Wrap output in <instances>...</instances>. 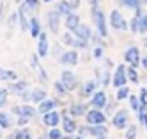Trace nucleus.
Listing matches in <instances>:
<instances>
[{"label":"nucleus","instance_id":"obj_1","mask_svg":"<svg viewBox=\"0 0 147 139\" xmlns=\"http://www.w3.org/2000/svg\"><path fill=\"white\" fill-rule=\"evenodd\" d=\"M125 60H127L132 67H137L139 62H140V52H139V48H135V46L128 48L127 53H125Z\"/></svg>","mask_w":147,"mask_h":139},{"label":"nucleus","instance_id":"obj_2","mask_svg":"<svg viewBox=\"0 0 147 139\" xmlns=\"http://www.w3.org/2000/svg\"><path fill=\"white\" fill-rule=\"evenodd\" d=\"M111 26L115 29H127V22H125L123 16L118 10H113L111 12Z\"/></svg>","mask_w":147,"mask_h":139},{"label":"nucleus","instance_id":"obj_3","mask_svg":"<svg viewBox=\"0 0 147 139\" xmlns=\"http://www.w3.org/2000/svg\"><path fill=\"white\" fill-rule=\"evenodd\" d=\"M92 16H94V21H96V24H98V29H99V33L103 36H106V22H105V16H103V12L101 10H98V9H94V12H92Z\"/></svg>","mask_w":147,"mask_h":139},{"label":"nucleus","instance_id":"obj_4","mask_svg":"<svg viewBox=\"0 0 147 139\" xmlns=\"http://www.w3.org/2000/svg\"><path fill=\"white\" fill-rule=\"evenodd\" d=\"M125 82H127V74H125V67L123 65H120L116 72H115V77H113V84L116 86V88H121V86H125Z\"/></svg>","mask_w":147,"mask_h":139},{"label":"nucleus","instance_id":"obj_5","mask_svg":"<svg viewBox=\"0 0 147 139\" xmlns=\"http://www.w3.org/2000/svg\"><path fill=\"white\" fill-rule=\"evenodd\" d=\"M127 124H128V113L127 112H118L116 115H115V119H113V125L116 127V129H123V127H127Z\"/></svg>","mask_w":147,"mask_h":139},{"label":"nucleus","instance_id":"obj_6","mask_svg":"<svg viewBox=\"0 0 147 139\" xmlns=\"http://www.w3.org/2000/svg\"><path fill=\"white\" fill-rule=\"evenodd\" d=\"M62 81H63L67 89H75L77 88V79H75V76L72 72H63L62 74Z\"/></svg>","mask_w":147,"mask_h":139},{"label":"nucleus","instance_id":"obj_7","mask_svg":"<svg viewBox=\"0 0 147 139\" xmlns=\"http://www.w3.org/2000/svg\"><path fill=\"white\" fill-rule=\"evenodd\" d=\"M87 122H89V124H94V125H99V124L105 122V115H103L101 112L92 110V112L87 113Z\"/></svg>","mask_w":147,"mask_h":139},{"label":"nucleus","instance_id":"obj_8","mask_svg":"<svg viewBox=\"0 0 147 139\" xmlns=\"http://www.w3.org/2000/svg\"><path fill=\"white\" fill-rule=\"evenodd\" d=\"M74 31H75V35L79 36L80 40H86V41H87V40L91 38V31H89V28H87V26H84V24L77 26V28H75Z\"/></svg>","mask_w":147,"mask_h":139},{"label":"nucleus","instance_id":"obj_9","mask_svg":"<svg viewBox=\"0 0 147 139\" xmlns=\"http://www.w3.org/2000/svg\"><path fill=\"white\" fill-rule=\"evenodd\" d=\"M48 24H50V29L53 33L58 31V14L57 12H50L48 14Z\"/></svg>","mask_w":147,"mask_h":139},{"label":"nucleus","instance_id":"obj_10","mask_svg":"<svg viewBox=\"0 0 147 139\" xmlns=\"http://www.w3.org/2000/svg\"><path fill=\"white\" fill-rule=\"evenodd\" d=\"M92 105H94L96 108L105 106V105H106V96H105V93H96L94 98H92Z\"/></svg>","mask_w":147,"mask_h":139},{"label":"nucleus","instance_id":"obj_11","mask_svg":"<svg viewBox=\"0 0 147 139\" xmlns=\"http://www.w3.org/2000/svg\"><path fill=\"white\" fill-rule=\"evenodd\" d=\"M38 52H39V55L43 57V55H46V52H48V41H46V36L39 35V46H38Z\"/></svg>","mask_w":147,"mask_h":139},{"label":"nucleus","instance_id":"obj_12","mask_svg":"<svg viewBox=\"0 0 147 139\" xmlns=\"http://www.w3.org/2000/svg\"><path fill=\"white\" fill-rule=\"evenodd\" d=\"M77 26H79V17L74 16V14H69L67 16V28L69 29H75Z\"/></svg>","mask_w":147,"mask_h":139},{"label":"nucleus","instance_id":"obj_13","mask_svg":"<svg viewBox=\"0 0 147 139\" xmlns=\"http://www.w3.org/2000/svg\"><path fill=\"white\" fill-rule=\"evenodd\" d=\"M45 124L46 125H57L58 124V113H48L46 117H45Z\"/></svg>","mask_w":147,"mask_h":139},{"label":"nucleus","instance_id":"obj_14","mask_svg":"<svg viewBox=\"0 0 147 139\" xmlns=\"http://www.w3.org/2000/svg\"><path fill=\"white\" fill-rule=\"evenodd\" d=\"M62 62H65V64H75L77 62V53L75 52H69V53H65L63 57H62Z\"/></svg>","mask_w":147,"mask_h":139},{"label":"nucleus","instance_id":"obj_15","mask_svg":"<svg viewBox=\"0 0 147 139\" xmlns=\"http://www.w3.org/2000/svg\"><path fill=\"white\" fill-rule=\"evenodd\" d=\"M82 132H91V134H94V136H105L108 131H106L105 127H94V129H82Z\"/></svg>","mask_w":147,"mask_h":139},{"label":"nucleus","instance_id":"obj_16","mask_svg":"<svg viewBox=\"0 0 147 139\" xmlns=\"http://www.w3.org/2000/svg\"><path fill=\"white\" fill-rule=\"evenodd\" d=\"M139 33H147V14L139 16Z\"/></svg>","mask_w":147,"mask_h":139},{"label":"nucleus","instance_id":"obj_17","mask_svg":"<svg viewBox=\"0 0 147 139\" xmlns=\"http://www.w3.org/2000/svg\"><path fill=\"white\" fill-rule=\"evenodd\" d=\"M16 112H19V113H21L22 117H33V115L36 113V112H34V110H33L31 106H22V108H17Z\"/></svg>","mask_w":147,"mask_h":139},{"label":"nucleus","instance_id":"obj_18","mask_svg":"<svg viewBox=\"0 0 147 139\" xmlns=\"http://www.w3.org/2000/svg\"><path fill=\"white\" fill-rule=\"evenodd\" d=\"M120 2H121L125 7H130V9H135V10L140 9V2H139V0H120Z\"/></svg>","mask_w":147,"mask_h":139},{"label":"nucleus","instance_id":"obj_19","mask_svg":"<svg viewBox=\"0 0 147 139\" xmlns=\"http://www.w3.org/2000/svg\"><path fill=\"white\" fill-rule=\"evenodd\" d=\"M0 79H3V81H14L16 79V74L14 72H9V70H3V69H0Z\"/></svg>","mask_w":147,"mask_h":139},{"label":"nucleus","instance_id":"obj_20","mask_svg":"<svg viewBox=\"0 0 147 139\" xmlns=\"http://www.w3.org/2000/svg\"><path fill=\"white\" fill-rule=\"evenodd\" d=\"M70 3H67V2H60V5H58V10H60V14H65V16H69V12H70Z\"/></svg>","mask_w":147,"mask_h":139},{"label":"nucleus","instance_id":"obj_21","mask_svg":"<svg viewBox=\"0 0 147 139\" xmlns=\"http://www.w3.org/2000/svg\"><path fill=\"white\" fill-rule=\"evenodd\" d=\"M128 93H130V91H128V88L121 86V88H120V91H118V95H116V98H118V100H125V98L128 96Z\"/></svg>","mask_w":147,"mask_h":139},{"label":"nucleus","instance_id":"obj_22","mask_svg":"<svg viewBox=\"0 0 147 139\" xmlns=\"http://www.w3.org/2000/svg\"><path fill=\"white\" fill-rule=\"evenodd\" d=\"M63 129H65L67 132H72L74 129H75V124H74V120H70V119H65V122H63Z\"/></svg>","mask_w":147,"mask_h":139},{"label":"nucleus","instance_id":"obj_23","mask_svg":"<svg viewBox=\"0 0 147 139\" xmlns=\"http://www.w3.org/2000/svg\"><path fill=\"white\" fill-rule=\"evenodd\" d=\"M53 106H55L53 102H45V103L39 105V112H48V110H51Z\"/></svg>","mask_w":147,"mask_h":139},{"label":"nucleus","instance_id":"obj_24","mask_svg":"<svg viewBox=\"0 0 147 139\" xmlns=\"http://www.w3.org/2000/svg\"><path fill=\"white\" fill-rule=\"evenodd\" d=\"M84 112H86V106H84V105H75V106H72L74 115H82Z\"/></svg>","mask_w":147,"mask_h":139},{"label":"nucleus","instance_id":"obj_25","mask_svg":"<svg viewBox=\"0 0 147 139\" xmlns=\"http://www.w3.org/2000/svg\"><path fill=\"white\" fill-rule=\"evenodd\" d=\"M125 136H127V139H135V136H137V129H135V125H130Z\"/></svg>","mask_w":147,"mask_h":139},{"label":"nucleus","instance_id":"obj_26","mask_svg":"<svg viewBox=\"0 0 147 139\" xmlns=\"http://www.w3.org/2000/svg\"><path fill=\"white\" fill-rule=\"evenodd\" d=\"M130 29H132L134 33H139V16L132 19V22H130Z\"/></svg>","mask_w":147,"mask_h":139},{"label":"nucleus","instance_id":"obj_27","mask_svg":"<svg viewBox=\"0 0 147 139\" xmlns=\"http://www.w3.org/2000/svg\"><path fill=\"white\" fill-rule=\"evenodd\" d=\"M31 28H33V36L39 35V22H38V19H33L31 21Z\"/></svg>","mask_w":147,"mask_h":139},{"label":"nucleus","instance_id":"obj_28","mask_svg":"<svg viewBox=\"0 0 147 139\" xmlns=\"http://www.w3.org/2000/svg\"><path fill=\"white\" fill-rule=\"evenodd\" d=\"M0 125H3V127H9V125H10L9 117H7L5 113H0Z\"/></svg>","mask_w":147,"mask_h":139},{"label":"nucleus","instance_id":"obj_29","mask_svg":"<svg viewBox=\"0 0 147 139\" xmlns=\"http://www.w3.org/2000/svg\"><path fill=\"white\" fill-rule=\"evenodd\" d=\"M128 77H130V81H134V82H137V81H139V79H137L135 67H130V69H128Z\"/></svg>","mask_w":147,"mask_h":139},{"label":"nucleus","instance_id":"obj_30","mask_svg":"<svg viewBox=\"0 0 147 139\" xmlns=\"http://www.w3.org/2000/svg\"><path fill=\"white\" fill-rule=\"evenodd\" d=\"M130 103H132V108L134 110H140V103H139V100L135 96H130Z\"/></svg>","mask_w":147,"mask_h":139},{"label":"nucleus","instance_id":"obj_31","mask_svg":"<svg viewBox=\"0 0 147 139\" xmlns=\"http://www.w3.org/2000/svg\"><path fill=\"white\" fill-rule=\"evenodd\" d=\"M43 98H45V91H34V95H33V100L34 102H39Z\"/></svg>","mask_w":147,"mask_h":139},{"label":"nucleus","instance_id":"obj_32","mask_svg":"<svg viewBox=\"0 0 147 139\" xmlns=\"http://www.w3.org/2000/svg\"><path fill=\"white\" fill-rule=\"evenodd\" d=\"M16 139H29V132L28 131H21V132H17Z\"/></svg>","mask_w":147,"mask_h":139},{"label":"nucleus","instance_id":"obj_33","mask_svg":"<svg viewBox=\"0 0 147 139\" xmlns=\"http://www.w3.org/2000/svg\"><path fill=\"white\" fill-rule=\"evenodd\" d=\"M62 138V134H60V131H57V129H53L51 132H50V139H60Z\"/></svg>","mask_w":147,"mask_h":139},{"label":"nucleus","instance_id":"obj_34","mask_svg":"<svg viewBox=\"0 0 147 139\" xmlns=\"http://www.w3.org/2000/svg\"><path fill=\"white\" fill-rule=\"evenodd\" d=\"M5 100H7V91L5 89H0V106L5 103Z\"/></svg>","mask_w":147,"mask_h":139},{"label":"nucleus","instance_id":"obj_35","mask_svg":"<svg viewBox=\"0 0 147 139\" xmlns=\"http://www.w3.org/2000/svg\"><path fill=\"white\" fill-rule=\"evenodd\" d=\"M140 122L146 125V129H147V113L144 112V110H140Z\"/></svg>","mask_w":147,"mask_h":139},{"label":"nucleus","instance_id":"obj_36","mask_svg":"<svg viewBox=\"0 0 147 139\" xmlns=\"http://www.w3.org/2000/svg\"><path fill=\"white\" fill-rule=\"evenodd\" d=\"M94 88H96V84H94V82H89V84H87V88H86V93H84V95H91Z\"/></svg>","mask_w":147,"mask_h":139},{"label":"nucleus","instance_id":"obj_37","mask_svg":"<svg viewBox=\"0 0 147 139\" xmlns=\"http://www.w3.org/2000/svg\"><path fill=\"white\" fill-rule=\"evenodd\" d=\"M36 5H38V0H26V5H24V7L33 9V7H36Z\"/></svg>","mask_w":147,"mask_h":139},{"label":"nucleus","instance_id":"obj_38","mask_svg":"<svg viewBox=\"0 0 147 139\" xmlns=\"http://www.w3.org/2000/svg\"><path fill=\"white\" fill-rule=\"evenodd\" d=\"M72 45H75V46H80V48H84V46H86V40H77V41H74Z\"/></svg>","mask_w":147,"mask_h":139},{"label":"nucleus","instance_id":"obj_39","mask_svg":"<svg viewBox=\"0 0 147 139\" xmlns=\"http://www.w3.org/2000/svg\"><path fill=\"white\" fill-rule=\"evenodd\" d=\"M63 40H65V43H69V45H72L74 43V40H72V36L70 35H65L63 36Z\"/></svg>","mask_w":147,"mask_h":139},{"label":"nucleus","instance_id":"obj_40","mask_svg":"<svg viewBox=\"0 0 147 139\" xmlns=\"http://www.w3.org/2000/svg\"><path fill=\"white\" fill-rule=\"evenodd\" d=\"M57 89H58V91H60V93H62V95H63V88H62V86H60V84H57Z\"/></svg>","mask_w":147,"mask_h":139},{"label":"nucleus","instance_id":"obj_41","mask_svg":"<svg viewBox=\"0 0 147 139\" xmlns=\"http://www.w3.org/2000/svg\"><path fill=\"white\" fill-rule=\"evenodd\" d=\"M91 2H92V3H96V2H98V0H91Z\"/></svg>","mask_w":147,"mask_h":139},{"label":"nucleus","instance_id":"obj_42","mask_svg":"<svg viewBox=\"0 0 147 139\" xmlns=\"http://www.w3.org/2000/svg\"><path fill=\"white\" fill-rule=\"evenodd\" d=\"M45 2H51V0H45Z\"/></svg>","mask_w":147,"mask_h":139},{"label":"nucleus","instance_id":"obj_43","mask_svg":"<svg viewBox=\"0 0 147 139\" xmlns=\"http://www.w3.org/2000/svg\"><path fill=\"white\" fill-rule=\"evenodd\" d=\"M0 12H2V7H0Z\"/></svg>","mask_w":147,"mask_h":139},{"label":"nucleus","instance_id":"obj_44","mask_svg":"<svg viewBox=\"0 0 147 139\" xmlns=\"http://www.w3.org/2000/svg\"><path fill=\"white\" fill-rule=\"evenodd\" d=\"M79 139H80V138H79Z\"/></svg>","mask_w":147,"mask_h":139}]
</instances>
